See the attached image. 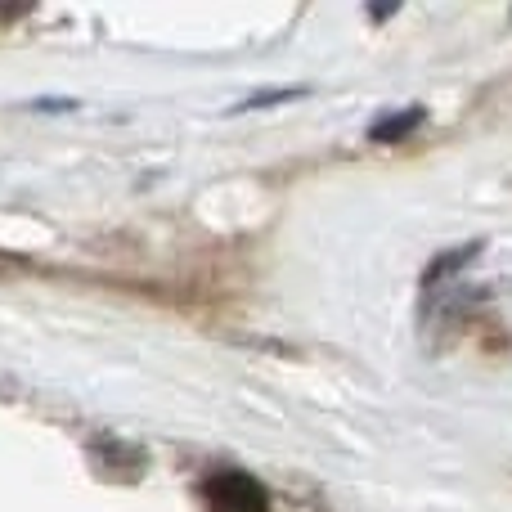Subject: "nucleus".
Segmentation results:
<instances>
[{"mask_svg":"<svg viewBox=\"0 0 512 512\" xmlns=\"http://www.w3.org/2000/svg\"><path fill=\"white\" fill-rule=\"evenodd\" d=\"M418 122V108H409V113H400L396 122H387V126H373V140H396L405 126H414Z\"/></svg>","mask_w":512,"mask_h":512,"instance_id":"f03ea898","label":"nucleus"},{"mask_svg":"<svg viewBox=\"0 0 512 512\" xmlns=\"http://www.w3.org/2000/svg\"><path fill=\"white\" fill-rule=\"evenodd\" d=\"M203 504L212 512H270V495L248 472L225 468L203 481Z\"/></svg>","mask_w":512,"mask_h":512,"instance_id":"f257e3e1","label":"nucleus"}]
</instances>
